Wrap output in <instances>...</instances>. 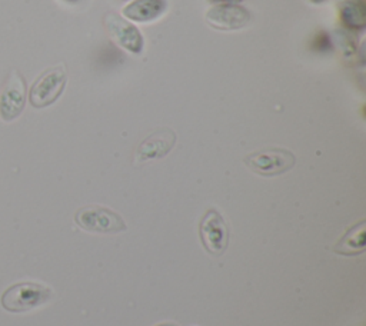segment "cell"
<instances>
[{
  "instance_id": "obj_1",
  "label": "cell",
  "mask_w": 366,
  "mask_h": 326,
  "mask_svg": "<svg viewBox=\"0 0 366 326\" xmlns=\"http://www.w3.org/2000/svg\"><path fill=\"white\" fill-rule=\"evenodd\" d=\"M53 290L37 282H19L9 286L1 295V307L11 313H21L47 303Z\"/></svg>"
},
{
  "instance_id": "obj_2",
  "label": "cell",
  "mask_w": 366,
  "mask_h": 326,
  "mask_svg": "<svg viewBox=\"0 0 366 326\" xmlns=\"http://www.w3.org/2000/svg\"><path fill=\"white\" fill-rule=\"evenodd\" d=\"M243 163L259 176L273 177L289 172L296 164V156L287 149L264 147L246 154Z\"/></svg>"
},
{
  "instance_id": "obj_3",
  "label": "cell",
  "mask_w": 366,
  "mask_h": 326,
  "mask_svg": "<svg viewBox=\"0 0 366 326\" xmlns=\"http://www.w3.org/2000/svg\"><path fill=\"white\" fill-rule=\"evenodd\" d=\"M74 222L80 229L92 233H119L127 229L117 212L99 204L80 207L74 214Z\"/></svg>"
},
{
  "instance_id": "obj_4",
  "label": "cell",
  "mask_w": 366,
  "mask_h": 326,
  "mask_svg": "<svg viewBox=\"0 0 366 326\" xmlns=\"http://www.w3.org/2000/svg\"><path fill=\"white\" fill-rule=\"evenodd\" d=\"M67 83V73L63 64L44 70L29 90V102L36 109L53 104L63 93Z\"/></svg>"
},
{
  "instance_id": "obj_5",
  "label": "cell",
  "mask_w": 366,
  "mask_h": 326,
  "mask_svg": "<svg viewBox=\"0 0 366 326\" xmlns=\"http://www.w3.org/2000/svg\"><path fill=\"white\" fill-rule=\"evenodd\" d=\"M199 236L203 247L213 256H220L229 246V227L216 209H209L199 224Z\"/></svg>"
},
{
  "instance_id": "obj_6",
  "label": "cell",
  "mask_w": 366,
  "mask_h": 326,
  "mask_svg": "<svg viewBox=\"0 0 366 326\" xmlns=\"http://www.w3.org/2000/svg\"><path fill=\"white\" fill-rule=\"evenodd\" d=\"M27 86L24 77L17 70H11L7 76L0 93V119L13 122L17 119L26 106Z\"/></svg>"
},
{
  "instance_id": "obj_7",
  "label": "cell",
  "mask_w": 366,
  "mask_h": 326,
  "mask_svg": "<svg viewBox=\"0 0 366 326\" xmlns=\"http://www.w3.org/2000/svg\"><path fill=\"white\" fill-rule=\"evenodd\" d=\"M206 23L220 31H232V30H240L246 27L252 21V14L247 11V9L242 7L237 3H217L212 6L206 11Z\"/></svg>"
},
{
  "instance_id": "obj_8",
  "label": "cell",
  "mask_w": 366,
  "mask_h": 326,
  "mask_svg": "<svg viewBox=\"0 0 366 326\" xmlns=\"http://www.w3.org/2000/svg\"><path fill=\"white\" fill-rule=\"evenodd\" d=\"M103 23L109 36L119 44L122 49L127 50L132 54H140L143 50V36L140 30L122 16L107 11L103 17Z\"/></svg>"
},
{
  "instance_id": "obj_9",
  "label": "cell",
  "mask_w": 366,
  "mask_h": 326,
  "mask_svg": "<svg viewBox=\"0 0 366 326\" xmlns=\"http://www.w3.org/2000/svg\"><path fill=\"white\" fill-rule=\"evenodd\" d=\"M176 143V133L169 127L156 129L150 133L136 149L134 160L137 163L152 160V159H162L164 157Z\"/></svg>"
},
{
  "instance_id": "obj_10",
  "label": "cell",
  "mask_w": 366,
  "mask_h": 326,
  "mask_svg": "<svg viewBox=\"0 0 366 326\" xmlns=\"http://www.w3.org/2000/svg\"><path fill=\"white\" fill-rule=\"evenodd\" d=\"M167 9L166 0H132L122 10L123 16L132 21L147 23L159 19Z\"/></svg>"
},
{
  "instance_id": "obj_11",
  "label": "cell",
  "mask_w": 366,
  "mask_h": 326,
  "mask_svg": "<svg viewBox=\"0 0 366 326\" xmlns=\"http://www.w3.org/2000/svg\"><path fill=\"white\" fill-rule=\"evenodd\" d=\"M366 250V220L350 226L340 240L333 246V252L342 256H355Z\"/></svg>"
},
{
  "instance_id": "obj_12",
  "label": "cell",
  "mask_w": 366,
  "mask_h": 326,
  "mask_svg": "<svg viewBox=\"0 0 366 326\" xmlns=\"http://www.w3.org/2000/svg\"><path fill=\"white\" fill-rule=\"evenodd\" d=\"M337 13L345 26L362 29L366 24L365 0H337Z\"/></svg>"
},
{
  "instance_id": "obj_13",
  "label": "cell",
  "mask_w": 366,
  "mask_h": 326,
  "mask_svg": "<svg viewBox=\"0 0 366 326\" xmlns=\"http://www.w3.org/2000/svg\"><path fill=\"white\" fill-rule=\"evenodd\" d=\"M336 43L340 46L342 53H345L347 57L356 50V37L349 31H336Z\"/></svg>"
},
{
  "instance_id": "obj_14",
  "label": "cell",
  "mask_w": 366,
  "mask_h": 326,
  "mask_svg": "<svg viewBox=\"0 0 366 326\" xmlns=\"http://www.w3.org/2000/svg\"><path fill=\"white\" fill-rule=\"evenodd\" d=\"M156 326H177V325H174V323H159Z\"/></svg>"
},
{
  "instance_id": "obj_15",
  "label": "cell",
  "mask_w": 366,
  "mask_h": 326,
  "mask_svg": "<svg viewBox=\"0 0 366 326\" xmlns=\"http://www.w3.org/2000/svg\"><path fill=\"white\" fill-rule=\"evenodd\" d=\"M224 1H227V3H239L242 0H224Z\"/></svg>"
},
{
  "instance_id": "obj_16",
  "label": "cell",
  "mask_w": 366,
  "mask_h": 326,
  "mask_svg": "<svg viewBox=\"0 0 366 326\" xmlns=\"http://www.w3.org/2000/svg\"><path fill=\"white\" fill-rule=\"evenodd\" d=\"M64 1H67V3H77V1H80V0H64Z\"/></svg>"
},
{
  "instance_id": "obj_17",
  "label": "cell",
  "mask_w": 366,
  "mask_h": 326,
  "mask_svg": "<svg viewBox=\"0 0 366 326\" xmlns=\"http://www.w3.org/2000/svg\"><path fill=\"white\" fill-rule=\"evenodd\" d=\"M312 1H320V0H312Z\"/></svg>"
},
{
  "instance_id": "obj_18",
  "label": "cell",
  "mask_w": 366,
  "mask_h": 326,
  "mask_svg": "<svg viewBox=\"0 0 366 326\" xmlns=\"http://www.w3.org/2000/svg\"><path fill=\"white\" fill-rule=\"evenodd\" d=\"M122 1H129V0H122Z\"/></svg>"
}]
</instances>
